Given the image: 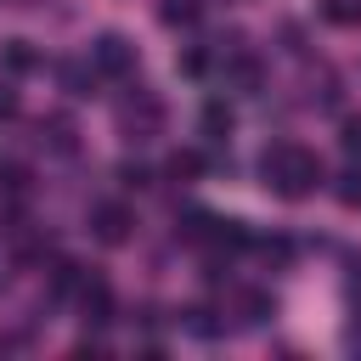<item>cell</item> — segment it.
Listing matches in <instances>:
<instances>
[{"instance_id": "1", "label": "cell", "mask_w": 361, "mask_h": 361, "mask_svg": "<svg viewBox=\"0 0 361 361\" xmlns=\"http://www.w3.org/2000/svg\"><path fill=\"white\" fill-rule=\"evenodd\" d=\"M259 186H265L271 197H282V203H299V197H310V192L327 186V169H322V158H316L310 147H299V141H271V147L259 152Z\"/></svg>"}, {"instance_id": "2", "label": "cell", "mask_w": 361, "mask_h": 361, "mask_svg": "<svg viewBox=\"0 0 361 361\" xmlns=\"http://www.w3.org/2000/svg\"><path fill=\"white\" fill-rule=\"evenodd\" d=\"M90 237L107 243V248L130 243V237H135V209H130L124 197H102V203H90Z\"/></svg>"}, {"instance_id": "3", "label": "cell", "mask_w": 361, "mask_h": 361, "mask_svg": "<svg viewBox=\"0 0 361 361\" xmlns=\"http://www.w3.org/2000/svg\"><path fill=\"white\" fill-rule=\"evenodd\" d=\"M90 62H96V73H102V79H130L141 56H135V45H130L118 28H107V34H96V39H90Z\"/></svg>"}, {"instance_id": "4", "label": "cell", "mask_w": 361, "mask_h": 361, "mask_svg": "<svg viewBox=\"0 0 361 361\" xmlns=\"http://www.w3.org/2000/svg\"><path fill=\"white\" fill-rule=\"evenodd\" d=\"M118 124H124V141H147V135L164 124V102H158L147 85H135V102L118 107Z\"/></svg>"}, {"instance_id": "5", "label": "cell", "mask_w": 361, "mask_h": 361, "mask_svg": "<svg viewBox=\"0 0 361 361\" xmlns=\"http://www.w3.org/2000/svg\"><path fill=\"white\" fill-rule=\"evenodd\" d=\"M90 276H96L90 265H79V259H56V265H51V305H62V299H79Z\"/></svg>"}, {"instance_id": "6", "label": "cell", "mask_w": 361, "mask_h": 361, "mask_svg": "<svg viewBox=\"0 0 361 361\" xmlns=\"http://www.w3.org/2000/svg\"><path fill=\"white\" fill-rule=\"evenodd\" d=\"M56 85L68 90V96H96V85H102V73H96V62L85 56V62H56Z\"/></svg>"}, {"instance_id": "7", "label": "cell", "mask_w": 361, "mask_h": 361, "mask_svg": "<svg viewBox=\"0 0 361 361\" xmlns=\"http://www.w3.org/2000/svg\"><path fill=\"white\" fill-rule=\"evenodd\" d=\"M0 68L23 79V73H39V68H45V56L34 51V39H6V45H0Z\"/></svg>"}, {"instance_id": "8", "label": "cell", "mask_w": 361, "mask_h": 361, "mask_svg": "<svg viewBox=\"0 0 361 361\" xmlns=\"http://www.w3.org/2000/svg\"><path fill=\"white\" fill-rule=\"evenodd\" d=\"M197 130H203V141H226V135H231V107H226L220 96H209L203 113H197Z\"/></svg>"}, {"instance_id": "9", "label": "cell", "mask_w": 361, "mask_h": 361, "mask_svg": "<svg viewBox=\"0 0 361 361\" xmlns=\"http://www.w3.org/2000/svg\"><path fill=\"white\" fill-rule=\"evenodd\" d=\"M237 310H243L248 327H265V322L276 316V299H271L265 288H243V293H237Z\"/></svg>"}, {"instance_id": "10", "label": "cell", "mask_w": 361, "mask_h": 361, "mask_svg": "<svg viewBox=\"0 0 361 361\" xmlns=\"http://www.w3.org/2000/svg\"><path fill=\"white\" fill-rule=\"evenodd\" d=\"M226 79H231L243 96H254V90H259V79H265V68H259V56H237V62L226 68Z\"/></svg>"}, {"instance_id": "11", "label": "cell", "mask_w": 361, "mask_h": 361, "mask_svg": "<svg viewBox=\"0 0 361 361\" xmlns=\"http://www.w3.org/2000/svg\"><path fill=\"white\" fill-rule=\"evenodd\" d=\"M197 17H203L197 0H164V6H158V23H164V28H192Z\"/></svg>"}, {"instance_id": "12", "label": "cell", "mask_w": 361, "mask_h": 361, "mask_svg": "<svg viewBox=\"0 0 361 361\" xmlns=\"http://www.w3.org/2000/svg\"><path fill=\"white\" fill-rule=\"evenodd\" d=\"M39 141H51V152H73V124L68 118H39Z\"/></svg>"}, {"instance_id": "13", "label": "cell", "mask_w": 361, "mask_h": 361, "mask_svg": "<svg viewBox=\"0 0 361 361\" xmlns=\"http://www.w3.org/2000/svg\"><path fill=\"white\" fill-rule=\"evenodd\" d=\"M186 327H192L197 338H220V333H226V322H214V305H192V310H186Z\"/></svg>"}, {"instance_id": "14", "label": "cell", "mask_w": 361, "mask_h": 361, "mask_svg": "<svg viewBox=\"0 0 361 361\" xmlns=\"http://www.w3.org/2000/svg\"><path fill=\"white\" fill-rule=\"evenodd\" d=\"M322 23H338V28L361 23V0H322Z\"/></svg>"}, {"instance_id": "15", "label": "cell", "mask_w": 361, "mask_h": 361, "mask_svg": "<svg viewBox=\"0 0 361 361\" xmlns=\"http://www.w3.org/2000/svg\"><path fill=\"white\" fill-rule=\"evenodd\" d=\"M203 169H209L203 152H192V147H186V152H169V175H175V180H192V175H203Z\"/></svg>"}, {"instance_id": "16", "label": "cell", "mask_w": 361, "mask_h": 361, "mask_svg": "<svg viewBox=\"0 0 361 361\" xmlns=\"http://www.w3.org/2000/svg\"><path fill=\"white\" fill-rule=\"evenodd\" d=\"M118 186H135L141 192V186H152V169L147 164H118Z\"/></svg>"}, {"instance_id": "17", "label": "cell", "mask_w": 361, "mask_h": 361, "mask_svg": "<svg viewBox=\"0 0 361 361\" xmlns=\"http://www.w3.org/2000/svg\"><path fill=\"white\" fill-rule=\"evenodd\" d=\"M0 186L6 192H28V164H0Z\"/></svg>"}, {"instance_id": "18", "label": "cell", "mask_w": 361, "mask_h": 361, "mask_svg": "<svg viewBox=\"0 0 361 361\" xmlns=\"http://www.w3.org/2000/svg\"><path fill=\"white\" fill-rule=\"evenodd\" d=\"M338 147H344L350 158H361V118H344V124H338Z\"/></svg>"}, {"instance_id": "19", "label": "cell", "mask_w": 361, "mask_h": 361, "mask_svg": "<svg viewBox=\"0 0 361 361\" xmlns=\"http://www.w3.org/2000/svg\"><path fill=\"white\" fill-rule=\"evenodd\" d=\"M175 68H180L186 79H197V73H209V51H197V45H192V51H186V56L175 62Z\"/></svg>"}, {"instance_id": "20", "label": "cell", "mask_w": 361, "mask_h": 361, "mask_svg": "<svg viewBox=\"0 0 361 361\" xmlns=\"http://www.w3.org/2000/svg\"><path fill=\"white\" fill-rule=\"evenodd\" d=\"M338 180H344V186H338V203L355 209V203H361V169H350V175H338Z\"/></svg>"}, {"instance_id": "21", "label": "cell", "mask_w": 361, "mask_h": 361, "mask_svg": "<svg viewBox=\"0 0 361 361\" xmlns=\"http://www.w3.org/2000/svg\"><path fill=\"white\" fill-rule=\"evenodd\" d=\"M6 118H17V90L0 85V124H6Z\"/></svg>"}, {"instance_id": "22", "label": "cell", "mask_w": 361, "mask_h": 361, "mask_svg": "<svg viewBox=\"0 0 361 361\" xmlns=\"http://www.w3.org/2000/svg\"><path fill=\"white\" fill-rule=\"evenodd\" d=\"M350 350H361V327H350Z\"/></svg>"}]
</instances>
